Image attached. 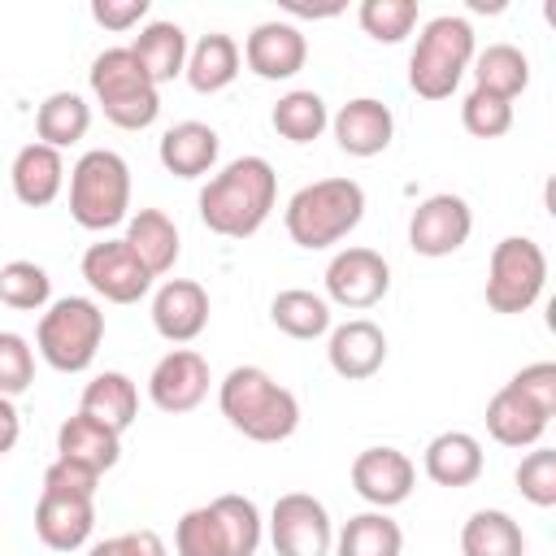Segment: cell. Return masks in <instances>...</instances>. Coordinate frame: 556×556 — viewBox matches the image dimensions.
Instances as JSON below:
<instances>
[{
    "label": "cell",
    "mask_w": 556,
    "mask_h": 556,
    "mask_svg": "<svg viewBox=\"0 0 556 556\" xmlns=\"http://www.w3.org/2000/svg\"><path fill=\"white\" fill-rule=\"evenodd\" d=\"M278 204V174L265 156H235L200 187V222L222 239H252Z\"/></svg>",
    "instance_id": "obj_1"
},
{
    "label": "cell",
    "mask_w": 556,
    "mask_h": 556,
    "mask_svg": "<svg viewBox=\"0 0 556 556\" xmlns=\"http://www.w3.org/2000/svg\"><path fill=\"white\" fill-rule=\"evenodd\" d=\"M217 408L252 443H282L300 426V400L261 365H235L217 382Z\"/></svg>",
    "instance_id": "obj_2"
},
{
    "label": "cell",
    "mask_w": 556,
    "mask_h": 556,
    "mask_svg": "<svg viewBox=\"0 0 556 556\" xmlns=\"http://www.w3.org/2000/svg\"><path fill=\"white\" fill-rule=\"evenodd\" d=\"M265 517L248 495H217L195 504L174 526V556H256Z\"/></svg>",
    "instance_id": "obj_3"
},
{
    "label": "cell",
    "mask_w": 556,
    "mask_h": 556,
    "mask_svg": "<svg viewBox=\"0 0 556 556\" xmlns=\"http://www.w3.org/2000/svg\"><path fill=\"white\" fill-rule=\"evenodd\" d=\"M365 217V187L356 178H317L304 182L287 208H282V226L291 235L295 248L304 252H321L343 243Z\"/></svg>",
    "instance_id": "obj_4"
},
{
    "label": "cell",
    "mask_w": 556,
    "mask_h": 556,
    "mask_svg": "<svg viewBox=\"0 0 556 556\" xmlns=\"http://www.w3.org/2000/svg\"><path fill=\"white\" fill-rule=\"evenodd\" d=\"M473 52H478L473 26L460 13H439V17L421 22L417 43L408 52V87L421 100H447L460 87V78L469 74Z\"/></svg>",
    "instance_id": "obj_5"
},
{
    "label": "cell",
    "mask_w": 556,
    "mask_h": 556,
    "mask_svg": "<svg viewBox=\"0 0 556 556\" xmlns=\"http://www.w3.org/2000/svg\"><path fill=\"white\" fill-rule=\"evenodd\" d=\"M70 217L83 230H113L130 217V165L113 148H87L70 169Z\"/></svg>",
    "instance_id": "obj_6"
},
{
    "label": "cell",
    "mask_w": 556,
    "mask_h": 556,
    "mask_svg": "<svg viewBox=\"0 0 556 556\" xmlns=\"http://www.w3.org/2000/svg\"><path fill=\"white\" fill-rule=\"evenodd\" d=\"M91 96L117 130H148L161 117V87L139 70L130 48H104L87 70Z\"/></svg>",
    "instance_id": "obj_7"
},
{
    "label": "cell",
    "mask_w": 556,
    "mask_h": 556,
    "mask_svg": "<svg viewBox=\"0 0 556 556\" xmlns=\"http://www.w3.org/2000/svg\"><path fill=\"white\" fill-rule=\"evenodd\" d=\"M100 343H104V308L91 295H61V300H52L39 313L35 352L56 374H83V369H91Z\"/></svg>",
    "instance_id": "obj_8"
},
{
    "label": "cell",
    "mask_w": 556,
    "mask_h": 556,
    "mask_svg": "<svg viewBox=\"0 0 556 556\" xmlns=\"http://www.w3.org/2000/svg\"><path fill=\"white\" fill-rule=\"evenodd\" d=\"M547 287V252L530 239V235H504L491 248V265H486V287L482 300L491 313H526L539 304Z\"/></svg>",
    "instance_id": "obj_9"
},
{
    "label": "cell",
    "mask_w": 556,
    "mask_h": 556,
    "mask_svg": "<svg viewBox=\"0 0 556 556\" xmlns=\"http://www.w3.org/2000/svg\"><path fill=\"white\" fill-rule=\"evenodd\" d=\"M269 543L274 556H330L334 521L330 508L308 491H287L269 508Z\"/></svg>",
    "instance_id": "obj_10"
},
{
    "label": "cell",
    "mask_w": 556,
    "mask_h": 556,
    "mask_svg": "<svg viewBox=\"0 0 556 556\" xmlns=\"http://www.w3.org/2000/svg\"><path fill=\"white\" fill-rule=\"evenodd\" d=\"M391 291V265L374 248H339L326 265V304L348 313H365L382 304Z\"/></svg>",
    "instance_id": "obj_11"
},
{
    "label": "cell",
    "mask_w": 556,
    "mask_h": 556,
    "mask_svg": "<svg viewBox=\"0 0 556 556\" xmlns=\"http://www.w3.org/2000/svg\"><path fill=\"white\" fill-rule=\"evenodd\" d=\"M469 235H473V208L456 191L426 195L408 217V248L417 256H430V261L460 252L469 243Z\"/></svg>",
    "instance_id": "obj_12"
},
{
    "label": "cell",
    "mask_w": 556,
    "mask_h": 556,
    "mask_svg": "<svg viewBox=\"0 0 556 556\" xmlns=\"http://www.w3.org/2000/svg\"><path fill=\"white\" fill-rule=\"evenodd\" d=\"M83 278H87V287L100 295V300H109V304H135V300H143L148 295V287H152V274L143 269V261L130 252V243L126 239H100V243H91L87 252H83Z\"/></svg>",
    "instance_id": "obj_13"
},
{
    "label": "cell",
    "mask_w": 556,
    "mask_h": 556,
    "mask_svg": "<svg viewBox=\"0 0 556 556\" xmlns=\"http://www.w3.org/2000/svg\"><path fill=\"white\" fill-rule=\"evenodd\" d=\"M243 65L265 78V83H287L304 70L308 61V35L295 26V22H282V17H269V22H256L243 39Z\"/></svg>",
    "instance_id": "obj_14"
},
{
    "label": "cell",
    "mask_w": 556,
    "mask_h": 556,
    "mask_svg": "<svg viewBox=\"0 0 556 556\" xmlns=\"http://www.w3.org/2000/svg\"><path fill=\"white\" fill-rule=\"evenodd\" d=\"M208 382H213L208 361H204L195 348H169V352L152 365V374H148V400H152L161 413L178 417V413H191V408L204 404Z\"/></svg>",
    "instance_id": "obj_15"
},
{
    "label": "cell",
    "mask_w": 556,
    "mask_h": 556,
    "mask_svg": "<svg viewBox=\"0 0 556 556\" xmlns=\"http://www.w3.org/2000/svg\"><path fill=\"white\" fill-rule=\"evenodd\" d=\"M413 486H417V465H413L408 452L387 447V443L356 452V460H352V491L369 508H382L387 513V508L404 504L413 495Z\"/></svg>",
    "instance_id": "obj_16"
},
{
    "label": "cell",
    "mask_w": 556,
    "mask_h": 556,
    "mask_svg": "<svg viewBox=\"0 0 556 556\" xmlns=\"http://www.w3.org/2000/svg\"><path fill=\"white\" fill-rule=\"evenodd\" d=\"M208 313H213L208 291L195 278H165L152 295V326L165 343H178V348L204 334Z\"/></svg>",
    "instance_id": "obj_17"
},
{
    "label": "cell",
    "mask_w": 556,
    "mask_h": 556,
    "mask_svg": "<svg viewBox=\"0 0 556 556\" xmlns=\"http://www.w3.org/2000/svg\"><path fill=\"white\" fill-rule=\"evenodd\" d=\"M330 135H334L339 152L369 161V156H378V152L391 148V139H395V113H391V104H382L374 96H356V100L339 104V113L330 117Z\"/></svg>",
    "instance_id": "obj_18"
},
{
    "label": "cell",
    "mask_w": 556,
    "mask_h": 556,
    "mask_svg": "<svg viewBox=\"0 0 556 556\" xmlns=\"http://www.w3.org/2000/svg\"><path fill=\"white\" fill-rule=\"evenodd\" d=\"M326 361L343 382H365L387 365V334L369 317H352L330 326L326 334Z\"/></svg>",
    "instance_id": "obj_19"
},
{
    "label": "cell",
    "mask_w": 556,
    "mask_h": 556,
    "mask_svg": "<svg viewBox=\"0 0 556 556\" xmlns=\"http://www.w3.org/2000/svg\"><path fill=\"white\" fill-rule=\"evenodd\" d=\"M91 530H96V500L39 491L35 534H39L43 547H52V552H78V547L91 543Z\"/></svg>",
    "instance_id": "obj_20"
},
{
    "label": "cell",
    "mask_w": 556,
    "mask_h": 556,
    "mask_svg": "<svg viewBox=\"0 0 556 556\" xmlns=\"http://www.w3.org/2000/svg\"><path fill=\"white\" fill-rule=\"evenodd\" d=\"M421 469L434 486H473L486 469V452L478 443V434L469 430H443L426 443L421 452Z\"/></svg>",
    "instance_id": "obj_21"
},
{
    "label": "cell",
    "mask_w": 556,
    "mask_h": 556,
    "mask_svg": "<svg viewBox=\"0 0 556 556\" xmlns=\"http://www.w3.org/2000/svg\"><path fill=\"white\" fill-rule=\"evenodd\" d=\"M217 152H222V139H217V130L208 122H178L156 143V156H161L165 174H174V178H204V174H213Z\"/></svg>",
    "instance_id": "obj_22"
},
{
    "label": "cell",
    "mask_w": 556,
    "mask_h": 556,
    "mask_svg": "<svg viewBox=\"0 0 556 556\" xmlns=\"http://www.w3.org/2000/svg\"><path fill=\"white\" fill-rule=\"evenodd\" d=\"M126 48H130V56L139 61V70H143L156 87H161V83H174V78L187 70V52H191L187 30H182L178 22H165V17L143 22L139 35H135Z\"/></svg>",
    "instance_id": "obj_23"
},
{
    "label": "cell",
    "mask_w": 556,
    "mask_h": 556,
    "mask_svg": "<svg viewBox=\"0 0 556 556\" xmlns=\"http://www.w3.org/2000/svg\"><path fill=\"white\" fill-rule=\"evenodd\" d=\"M9 182H13V195L26 204V208H43L61 195L65 187V156L48 143H26L17 148L13 156V169H9Z\"/></svg>",
    "instance_id": "obj_24"
},
{
    "label": "cell",
    "mask_w": 556,
    "mask_h": 556,
    "mask_svg": "<svg viewBox=\"0 0 556 556\" xmlns=\"http://www.w3.org/2000/svg\"><path fill=\"white\" fill-rule=\"evenodd\" d=\"M547 413H539L517 387H500L491 400H486V434L500 443V447H539V439L547 434Z\"/></svg>",
    "instance_id": "obj_25"
},
{
    "label": "cell",
    "mask_w": 556,
    "mask_h": 556,
    "mask_svg": "<svg viewBox=\"0 0 556 556\" xmlns=\"http://www.w3.org/2000/svg\"><path fill=\"white\" fill-rule=\"evenodd\" d=\"M122 239L130 243V252L143 261V269H148L152 278L169 274V269L178 265V256H182V235H178L174 217L161 213V208H139V213H130Z\"/></svg>",
    "instance_id": "obj_26"
},
{
    "label": "cell",
    "mask_w": 556,
    "mask_h": 556,
    "mask_svg": "<svg viewBox=\"0 0 556 556\" xmlns=\"http://www.w3.org/2000/svg\"><path fill=\"white\" fill-rule=\"evenodd\" d=\"M239 65H243V52H239L235 35H226V30H208V35H200V39L191 43L182 78L191 83V91H200V96H217V91H226V87L239 78Z\"/></svg>",
    "instance_id": "obj_27"
},
{
    "label": "cell",
    "mask_w": 556,
    "mask_h": 556,
    "mask_svg": "<svg viewBox=\"0 0 556 556\" xmlns=\"http://www.w3.org/2000/svg\"><path fill=\"white\" fill-rule=\"evenodd\" d=\"M56 456L65 460H78L96 473H109L117 460H122V434L109 430L104 421L87 417V413H74L56 426Z\"/></svg>",
    "instance_id": "obj_28"
},
{
    "label": "cell",
    "mask_w": 556,
    "mask_h": 556,
    "mask_svg": "<svg viewBox=\"0 0 556 556\" xmlns=\"http://www.w3.org/2000/svg\"><path fill=\"white\" fill-rule=\"evenodd\" d=\"M78 413H87V417L104 421L109 430L126 434V430L135 426V417H139V387H135V378L122 374V369H104V374H96V378L83 387Z\"/></svg>",
    "instance_id": "obj_29"
},
{
    "label": "cell",
    "mask_w": 556,
    "mask_h": 556,
    "mask_svg": "<svg viewBox=\"0 0 556 556\" xmlns=\"http://www.w3.org/2000/svg\"><path fill=\"white\" fill-rule=\"evenodd\" d=\"M400 552H404V530L382 508H365L334 530V556H400Z\"/></svg>",
    "instance_id": "obj_30"
},
{
    "label": "cell",
    "mask_w": 556,
    "mask_h": 556,
    "mask_svg": "<svg viewBox=\"0 0 556 556\" xmlns=\"http://www.w3.org/2000/svg\"><path fill=\"white\" fill-rule=\"evenodd\" d=\"M473 87L491 91L500 100H517L530 87V56L517 43H486L482 52H473Z\"/></svg>",
    "instance_id": "obj_31"
},
{
    "label": "cell",
    "mask_w": 556,
    "mask_h": 556,
    "mask_svg": "<svg viewBox=\"0 0 556 556\" xmlns=\"http://www.w3.org/2000/svg\"><path fill=\"white\" fill-rule=\"evenodd\" d=\"M460 556H526L521 521L504 508H478L460 526Z\"/></svg>",
    "instance_id": "obj_32"
},
{
    "label": "cell",
    "mask_w": 556,
    "mask_h": 556,
    "mask_svg": "<svg viewBox=\"0 0 556 556\" xmlns=\"http://www.w3.org/2000/svg\"><path fill=\"white\" fill-rule=\"evenodd\" d=\"M269 321H274V326L287 334V339L308 343V339L330 334L334 313H330L326 295L304 291V287H287V291H278V295L269 300Z\"/></svg>",
    "instance_id": "obj_33"
},
{
    "label": "cell",
    "mask_w": 556,
    "mask_h": 556,
    "mask_svg": "<svg viewBox=\"0 0 556 556\" xmlns=\"http://www.w3.org/2000/svg\"><path fill=\"white\" fill-rule=\"evenodd\" d=\"M87 130H91V104L78 91H52L35 109V135H39V143H48L56 152L87 139Z\"/></svg>",
    "instance_id": "obj_34"
},
{
    "label": "cell",
    "mask_w": 556,
    "mask_h": 556,
    "mask_svg": "<svg viewBox=\"0 0 556 556\" xmlns=\"http://www.w3.org/2000/svg\"><path fill=\"white\" fill-rule=\"evenodd\" d=\"M269 126L287 139V143H313L330 130V109L317 91L308 87H291L287 96H278V104L269 109Z\"/></svg>",
    "instance_id": "obj_35"
},
{
    "label": "cell",
    "mask_w": 556,
    "mask_h": 556,
    "mask_svg": "<svg viewBox=\"0 0 556 556\" xmlns=\"http://www.w3.org/2000/svg\"><path fill=\"white\" fill-rule=\"evenodd\" d=\"M0 304L17 313H43L52 304V278L35 261H9L0 265Z\"/></svg>",
    "instance_id": "obj_36"
},
{
    "label": "cell",
    "mask_w": 556,
    "mask_h": 556,
    "mask_svg": "<svg viewBox=\"0 0 556 556\" xmlns=\"http://www.w3.org/2000/svg\"><path fill=\"white\" fill-rule=\"evenodd\" d=\"M417 0H361L356 22L378 43H400L417 30Z\"/></svg>",
    "instance_id": "obj_37"
},
{
    "label": "cell",
    "mask_w": 556,
    "mask_h": 556,
    "mask_svg": "<svg viewBox=\"0 0 556 556\" xmlns=\"http://www.w3.org/2000/svg\"><path fill=\"white\" fill-rule=\"evenodd\" d=\"M460 126L473 139H500L513 130V100H500L491 91L469 87V96L460 100Z\"/></svg>",
    "instance_id": "obj_38"
},
{
    "label": "cell",
    "mask_w": 556,
    "mask_h": 556,
    "mask_svg": "<svg viewBox=\"0 0 556 556\" xmlns=\"http://www.w3.org/2000/svg\"><path fill=\"white\" fill-rule=\"evenodd\" d=\"M513 478H517L521 500H530L534 508H552L556 504V452L552 447H543V443L530 447Z\"/></svg>",
    "instance_id": "obj_39"
},
{
    "label": "cell",
    "mask_w": 556,
    "mask_h": 556,
    "mask_svg": "<svg viewBox=\"0 0 556 556\" xmlns=\"http://www.w3.org/2000/svg\"><path fill=\"white\" fill-rule=\"evenodd\" d=\"M35 382V348L17 330H0V395L17 400Z\"/></svg>",
    "instance_id": "obj_40"
},
{
    "label": "cell",
    "mask_w": 556,
    "mask_h": 556,
    "mask_svg": "<svg viewBox=\"0 0 556 556\" xmlns=\"http://www.w3.org/2000/svg\"><path fill=\"white\" fill-rule=\"evenodd\" d=\"M508 387H517L539 413L556 417V365H552V361H534V365L517 369V374L508 378Z\"/></svg>",
    "instance_id": "obj_41"
},
{
    "label": "cell",
    "mask_w": 556,
    "mask_h": 556,
    "mask_svg": "<svg viewBox=\"0 0 556 556\" xmlns=\"http://www.w3.org/2000/svg\"><path fill=\"white\" fill-rule=\"evenodd\" d=\"M96 486H100V473L87 469V465H78V460H65V456H56V460L43 469V482H39V491L87 495V500H96Z\"/></svg>",
    "instance_id": "obj_42"
},
{
    "label": "cell",
    "mask_w": 556,
    "mask_h": 556,
    "mask_svg": "<svg viewBox=\"0 0 556 556\" xmlns=\"http://www.w3.org/2000/svg\"><path fill=\"white\" fill-rule=\"evenodd\" d=\"M87 556H169V547L156 530H126V534L91 543Z\"/></svg>",
    "instance_id": "obj_43"
},
{
    "label": "cell",
    "mask_w": 556,
    "mask_h": 556,
    "mask_svg": "<svg viewBox=\"0 0 556 556\" xmlns=\"http://www.w3.org/2000/svg\"><path fill=\"white\" fill-rule=\"evenodd\" d=\"M148 0H91V22L113 35H126L148 17Z\"/></svg>",
    "instance_id": "obj_44"
},
{
    "label": "cell",
    "mask_w": 556,
    "mask_h": 556,
    "mask_svg": "<svg viewBox=\"0 0 556 556\" xmlns=\"http://www.w3.org/2000/svg\"><path fill=\"white\" fill-rule=\"evenodd\" d=\"M17 439H22V413H17V404H13V400H4V395H0V460L17 447Z\"/></svg>",
    "instance_id": "obj_45"
}]
</instances>
